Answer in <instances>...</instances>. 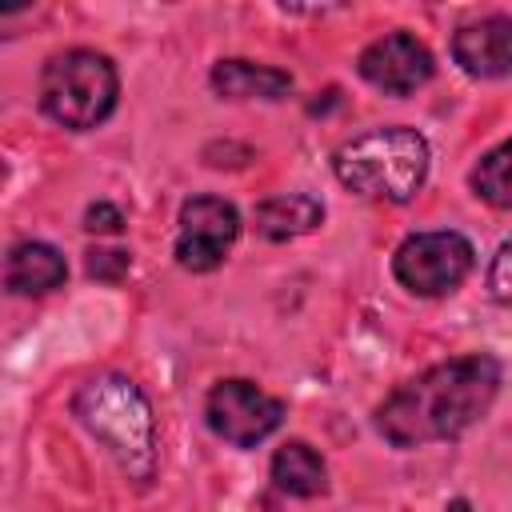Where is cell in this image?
<instances>
[{"instance_id": "cell-1", "label": "cell", "mask_w": 512, "mask_h": 512, "mask_svg": "<svg viewBox=\"0 0 512 512\" xmlns=\"http://www.w3.org/2000/svg\"><path fill=\"white\" fill-rule=\"evenodd\" d=\"M500 392V360L468 352L424 368L384 396L376 408V432L392 448H424L464 436Z\"/></svg>"}, {"instance_id": "cell-2", "label": "cell", "mask_w": 512, "mask_h": 512, "mask_svg": "<svg viewBox=\"0 0 512 512\" xmlns=\"http://www.w3.org/2000/svg\"><path fill=\"white\" fill-rule=\"evenodd\" d=\"M72 416L116 460V468L132 484H148L156 476L160 464L156 416L136 380H128L124 372H100L84 380L72 396Z\"/></svg>"}, {"instance_id": "cell-3", "label": "cell", "mask_w": 512, "mask_h": 512, "mask_svg": "<svg viewBox=\"0 0 512 512\" xmlns=\"http://www.w3.org/2000/svg\"><path fill=\"white\" fill-rule=\"evenodd\" d=\"M428 140L408 128V124H384L368 128L352 140H344L332 152V172L344 188L368 196V200H388V204H408L428 176Z\"/></svg>"}, {"instance_id": "cell-4", "label": "cell", "mask_w": 512, "mask_h": 512, "mask_svg": "<svg viewBox=\"0 0 512 512\" xmlns=\"http://www.w3.org/2000/svg\"><path fill=\"white\" fill-rule=\"evenodd\" d=\"M116 96H120L116 64L92 48L56 52L40 72V108L48 120H56L68 132H88L104 124L116 108Z\"/></svg>"}, {"instance_id": "cell-5", "label": "cell", "mask_w": 512, "mask_h": 512, "mask_svg": "<svg viewBox=\"0 0 512 512\" xmlns=\"http://www.w3.org/2000/svg\"><path fill=\"white\" fill-rule=\"evenodd\" d=\"M472 260H476V252H472L468 236L440 228V232L408 236L392 256V272L416 296H448L464 284V276L472 272Z\"/></svg>"}, {"instance_id": "cell-6", "label": "cell", "mask_w": 512, "mask_h": 512, "mask_svg": "<svg viewBox=\"0 0 512 512\" xmlns=\"http://www.w3.org/2000/svg\"><path fill=\"white\" fill-rule=\"evenodd\" d=\"M204 420L208 428L232 444V448H256L260 440H268L280 420H284V400L268 396L264 388H256L252 380H220L208 400H204Z\"/></svg>"}, {"instance_id": "cell-7", "label": "cell", "mask_w": 512, "mask_h": 512, "mask_svg": "<svg viewBox=\"0 0 512 512\" xmlns=\"http://www.w3.org/2000/svg\"><path fill=\"white\" fill-rule=\"evenodd\" d=\"M240 236V212L224 196H192L180 208L176 264L188 272H212L224 264L228 248Z\"/></svg>"}, {"instance_id": "cell-8", "label": "cell", "mask_w": 512, "mask_h": 512, "mask_svg": "<svg viewBox=\"0 0 512 512\" xmlns=\"http://www.w3.org/2000/svg\"><path fill=\"white\" fill-rule=\"evenodd\" d=\"M356 72L388 96H412L416 88H424L432 80L436 60L412 32H384L380 40H372L360 52Z\"/></svg>"}, {"instance_id": "cell-9", "label": "cell", "mask_w": 512, "mask_h": 512, "mask_svg": "<svg viewBox=\"0 0 512 512\" xmlns=\"http://www.w3.org/2000/svg\"><path fill=\"white\" fill-rule=\"evenodd\" d=\"M452 60L476 80L512 72V16H480L452 32Z\"/></svg>"}, {"instance_id": "cell-10", "label": "cell", "mask_w": 512, "mask_h": 512, "mask_svg": "<svg viewBox=\"0 0 512 512\" xmlns=\"http://www.w3.org/2000/svg\"><path fill=\"white\" fill-rule=\"evenodd\" d=\"M68 280V260L44 240H20L4 260V288L12 296H44Z\"/></svg>"}, {"instance_id": "cell-11", "label": "cell", "mask_w": 512, "mask_h": 512, "mask_svg": "<svg viewBox=\"0 0 512 512\" xmlns=\"http://www.w3.org/2000/svg\"><path fill=\"white\" fill-rule=\"evenodd\" d=\"M208 80L228 100H280L292 92V72L252 60H220Z\"/></svg>"}, {"instance_id": "cell-12", "label": "cell", "mask_w": 512, "mask_h": 512, "mask_svg": "<svg viewBox=\"0 0 512 512\" xmlns=\"http://www.w3.org/2000/svg\"><path fill=\"white\" fill-rule=\"evenodd\" d=\"M268 472H272V484H276L284 496L312 500V496H324V492H328V464H324V456H320L312 444H304V440L280 444Z\"/></svg>"}, {"instance_id": "cell-13", "label": "cell", "mask_w": 512, "mask_h": 512, "mask_svg": "<svg viewBox=\"0 0 512 512\" xmlns=\"http://www.w3.org/2000/svg\"><path fill=\"white\" fill-rule=\"evenodd\" d=\"M324 220V204L312 192H284L256 204V232L264 240H296Z\"/></svg>"}, {"instance_id": "cell-14", "label": "cell", "mask_w": 512, "mask_h": 512, "mask_svg": "<svg viewBox=\"0 0 512 512\" xmlns=\"http://www.w3.org/2000/svg\"><path fill=\"white\" fill-rule=\"evenodd\" d=\"M468 180H472V192L484 204L512 212V140H504L492 152H484Z\"/></svg>"}, {"instance_id": "cell-15", "label": "cell", "mask_w": 512, "mask_h": 512, "mask_svg": "<svg viewBox=\"0 0 512 512\" xmlns=\"http://www.w3.org/2000/svg\"><path fill=\"white\" fill-rule=\"evenodd\" d=\"M84 268H88L92 280L116 284V280H124V272L132 268V256H128L124 248H92L88 260H84Z\"/></svg>"}, {"instance_id": "cell-16", "label": "cell", "mask_w": 512, "mask_h": 512, "mask_svg": "<svg viewBox=\"0 0 512 512\" xmlns=\"http://www.w3.org/2000/svg\"><path fill=\"white\" fill-rule=\"evenodd\" d=\"M488 296L504 308H512V236L496 248L492 264H488Z\"/></svg>"}, {"instance_id": "cell-17", "label": "cell", "mask_w": 512, "mask_h": 512, "mask_svg": "<svg viewBox=\"0 0 512 512\" xmlns=\"http://www.w3.org/2000/svg\"><path fill=\"white\" fill-rule=\"evenodd\" d=\"M84 228L112 236V232L124 228V212H120L116 204H108V200H96V204H88V212H84Z\"/></svg>"}, {"instance_id": "cell-18", "label": "cell", "mask_w": 512, "mask_h": 512, "mask_svg": "<svg viewBox=\"0 0 512 512\" xmlns=\"http://www.w3.org/2000/svg\"><path fill=\"white\" fill-rule=\"evenodd\" d=\"M444 512H476V508H472L464 496H456V500H448V508H444Z\"/></svg>"}]
</instances>
